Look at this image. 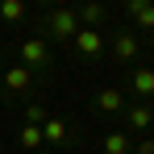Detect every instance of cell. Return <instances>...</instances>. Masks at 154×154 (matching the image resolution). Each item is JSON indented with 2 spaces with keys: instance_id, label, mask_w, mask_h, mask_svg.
Here are the masks:
<instances>
[{
  "instance_id": "1",
  "label": "cell",
  "mask_w": 154,
  "mask_h": 154,
  "mask_svg": "<svg viewBox=\"0 0 154 154\" xmlns=\"http://www.w3.org/2000/svg\"><path fill=\"white\" fill-rule=\"evenodd\" d=\"M42 33H46V42H71V38L79 33V17H75V8L54 4L50 13H46V21H42Z\"/></svg>"
},
{
  "instance_id": "2",
  "label": "cell",
  "mask_w": 154,
  "mask_h": 154,
  "mask_svg": "<svg viewBox=\"0 0 154 154\" xmlns=\"http://www.w3.org/2000/svg\"><path fill=\"white\" fill-rule=\"evenodd\" d=\"M21 67H29V71L50 67V42L46 38H25L21 42Z\"/></svg>"
},
{
  "instance_id": "3",
  "label": "cell",
  "mask_w": 154,
  "mask_h": 154,
  "mask_svg": "<svg viewBox=\"0 0 154 154\" xmlns=\"http://www.w3.org/2000/svg\"><path fill=\"white\" fill-rule=\"evenodd\" d=\"M137 50H142L137 29H117L112 33V58L117 63H137Z\"/></svg>"
},
{
  "instance_id": "4",
  "label": "cell",
  "mask_w": 154,
  "mask_h": 154,
  "mask_svg": "<svg viewBox=\"0 0 154 154\" xmlns=\"http://www.w3.org/2000/svg\"><path fill=\"white\" fill-rule=\"evenodd\" d=\"M29 88H33V71L29 67H4V75H0V92H8V96H25Z\"/></svg>"
},
{
  "instance_id": "5",
  "label": "cell",
  "mask_w": 154,
  "mask_h": 154,
  "mask_svg": "<svg viewBox=\"0 0 154 154\" xmlns=\"http://www.w3.org/2000/svg\"><path fill=\"white\" fill-rule=\"evenodd\" d=\"M71 42H75V50L83 54V58H100V54H104V46H108V38H104L100 29H79Z\"/></svg>"
},
{
  "instance_id": "6",
  "label": "cell",
  "mask_w": 154,
  "mask_h": 154,
  "mask_svg": "<svg viewBox=\"0 0 154 154\" xmlns=\"http://www.w3.org/2000/svg\"><path fill=\"white\" fill-rule=\"evenodd\" d=\"M125 133H146V129L154 125V108L150 104H125Z\"/></svg>"
},
{
  "instance_id": "7",
  "label": "cell",
  "mask_w": 154,
  "mask_h": 154,
  "mask_svg": "<svg viewBox=\"0 0 154 154\" xmlns=\"http://www.w3.org/2000/svg\"><path fill=\"white\" fill-rule=\"evenodd\" d=\"M129 88H133L137 104L154 100V67H133V75H129Z\"/></svg>"
},
{
  "instance_id": "8",
  "label": "cell",
  "mask_w": 154,
  "mask_h": 154,
  "mask_svg": "<svg viewBox=\"0 0 154 154\" xmlns=\"http://www.w3.org/2000/svg\"><path fill=\"white\" fill-rule=\"evenodd\" d=\"M42 142H50V146H71V129H67V121H63V117H46Z\"/></svg>"
},
{
  "instance_id": "9",
  "label": "cell",
  "mask_w": 154,
  "mask_h": 154,
  "mask_svg": "<svg viewBox=\"0 0 154 154\" xmlns=\"http://www.w3.org/2000/svg\"><path fill=\"white\" fill-rule=\"evenodd\" d=\"M125 13H129V21H133L137 29H150V33H154V4H150V0H129Z\"/></svg>"
},
{
  "instance_id": "10",
  "label": "cell",
  "mask_w": 154,
  "mask_h": 154,
  "mask_svg": "<svg viewBox=\"0 0 154 154\" xmlns=\"http://www.w3.org/2000/svg\"><path fill=\"white\" fill-rule=\"evenodd\" d=\"M125 92L121 88H100V96H96V108L100 112H108V117H117V112H125Z\"/></svg>"
},
{
  "instance_id": "11",
  "label": "cell",
  "mask_w": 154,
  "mask_h": 154,
  "mask_svg": "<svg viewBox=\"0 0 154 154\" xmlns=\"http://www.w3.org/2000/svg\"><path fill=\"white\" fill-rule=\"evenodd\" d=\"M104 154H133V142H129V133H125V129L104 133Z\"/></svg>"
},
{
  "instance_id": "12",
  "label": "cell",
  "mask_w": 154,
  "mask_h": 154,
  "mask_svg": "<svg viewBox=\"0 0 154 154\" xmlns=\"http://www.w3.org/2000/svg\"><path fill=\"white\" fill-rule=\"evenodd\" d=\"M75 17H79V29H100L104 4H83V8H75Z\"/></svg>"
},
{
  "instance_id": "13",
  "label": "cell",
  "mask_w": 154,
  "mask_h": 154,
  "mask_svg": "<svg viewBox=\"0 0 154 154\" xmlns=\"http://www.w3.org/2000/svg\"><path fill=\"white\" fill-rule=\"evenodd\" d=\"M17 142H21V150H42V129L38 125H21L17 129Z\"/></svg>"
},
{
  "instance_id": "14",
  "label": "cell",
  "mask_w": 154,
  "mask_h": 154,
  "mask_svg": "<svg viewBox=\"0 0 154 154\" xmlns=\"http://www.w3.org/2000/svg\"><path fill=\"white\" fill-rule=\"evenodd\" d=\"M21 17H25V4H21V0H0V21L17 25Z\"/></svg>"
},
{
  "instance_id": "15",
  "label": "cell",
  "mask_w": 154,
  "mask_h": 154,
  "mask_svg": "<svg viewBox=\"0 0 154 154\" xmlns=\"http://www.w3.org/2000/svg\"><path fill=\"white\" fill-rule=\"evenodd\" d=\"M25 125H46V108H42V104H25Z\"/></svg>"
},
{
  "instance_id": "16",
  "label": "cell",
  "mask_w": 154,
  "mask_h": 154,
  "mask_svg": "<svg viewBox=\"0 0 154 154\" xmlns=\"http://www.w3.org/2000/svg\"><path fill=\"white\" fill-rule=\"evenodd\" d=\"M133 154H154V142H150V137H146V142H142V146H137V150H133Z\"/></svg>"
},
{
  "instance_id": "17",
  "label": "cell",
  "mask_w": 154,
  "mask_h": 154,
  "mask_svg": "<svg viewBox=\"0 0 154 154\" xmlns=\"http://www.w3.org/2000/svg\"><path fill=\"white\" fill-rule=\"evenodd\" d=\"M0 75H4V54H0Z\"/></svg>"
}]
</instances>
